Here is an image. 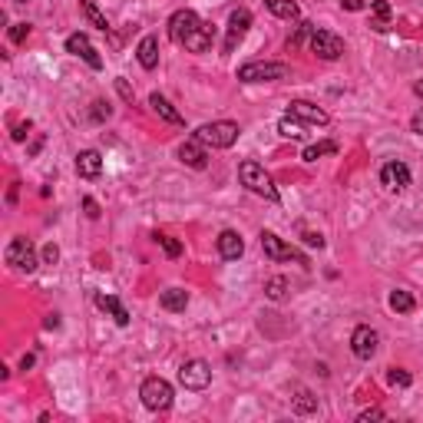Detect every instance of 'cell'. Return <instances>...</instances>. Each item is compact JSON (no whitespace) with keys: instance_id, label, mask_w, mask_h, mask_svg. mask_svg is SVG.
I'll return each instance as SVG.
<instances>
[{"instance_id":"cell-35","label":"cell","mask_w":423,"mask_h":423,"mask_svg":"<svg viewBox=\"0 0 423 423\" xmlns=\"http://www.w3.org/2000/svg\"><path fill=\"white\" fill-rule=\"evenodd\" d=\"M301 235H304V245H311V248H324V235H321V232H304V228H301Z\"/></svg>"},{"instance_id":"cell-32","label":"cell","mask_w":423,"mask_h":423,"mask_svg":"<svg viewBox=\"0 0 423 423\" xmlns=\"http://www.w3.org/2000/svg\"><path fill=\"white\" fill-rule=\"evenodd\" d=\"M110 103L106 100H96L93 103V110H89V116H93V123H103V119H110Z\"/></svg>"},{"instance_id":"cell-14","label":"cell","mask_w":423,"mask_h":423,"mask_svg":"<svg viewBox=\"0 0 423 423\" xmlns=\"http://www.w3.org/2000/svg\"><path fill=\"white\" fill-rule=\"evenodd\" d=\"M288 116H295V119H301V123H308V126H327L331 123V116H327L321 106H314V103H308V100H295L291 106H288Z\"/></svg>"},{"instance_id":"cell-11","label":"cell","mask_w":423,"mask_h":423,"mask_svg":"<svg viewBox=\"0 0 423 423\" xmlns=\"http://www.w3.org/2000/svg\"><path fill=\"white\" fill-rule=\"evenodd\" d=\"M66 50L73 53V57H80L89 70H103V57L96 53V47L89 43L87 34H70V37H66Z\"/></svg>"},{"instance_id":"cell-15","label":"cell","mask_w":423,"mask_h":423,"mask_svg":"<svg viewBox=\"0 0 423 423\" xmlns=\"http://www.w3.org/2000/svg\"><path fill=\"white\" fill-rule=\"evenodd\" d=\"M179 159L186 162L188 169H205V165H209V152H205V142H199L195 136L186 139V142L179 146Z\"/></svg>"},{"instance_id":"cell-39","label":"cell","mask_w":423,"mask_h":423,"mask_svg":"<svg viewBox=\"0 0 423 423\" xmlns=\"http://www.w3.org/2000/svg\"><path fill=\"white\" fill-rule=\"evenodd\" d=\"M83 209H87L89 218H100V205H96L93 199H83Z\"/></svg>"},{"instance_id":"cell-22","label":"cell","mask_w":423,"mask_h":423,"mask_svg":"<svg viewBox=\"0 0 423 423\" xmlns=\"http://www.w3.org/2000/svg\"><path fill=\"white\" fill-rule=\"evenodd\" d=\"M265 7L274 13V17H281V20H298L301 10L295 0H265Z\"/></svg>"},{"instance_id":"cell-40","label":"cell","mask_w":423,"mask_h":423,"mask_svg":"<svg viewBox=\"0 0 423 423\" xmlns=\"http://www.w3.org/2000/svg\"><path fill=\"white\" fill-rule=\"evenodd\" d=\"M410 129H413V133H417V136H423V110H420V112H417V116H413V119H410Z\"/></svg>"},{"instance_id":"cell-33","label":"cell","mask_w":423,"mask_h":423,"mask_svg":"<svg viewBox=\"0 0 423 423\" xmlns=\"http://www.w3.org/2000/svg\"><path fill=\"white\" fill-rule=\"evenodd\" d=\"M311 34H314V24H301V27H298V34H295V37L288 40V47H301V40H304V37H311Z\"/></svg>"},{"instance_id":"cell-28","label":"cell","mask_w":423,"mask_h":423,"mask_svg":"<svg viewBox=\"0 0 423 423\" xmlns=\"http://www.w3.org/2000/svg\"><path fill=\"white\" fill-rule=\"evenodd\" d=\"M278 133L285 139H301L304 136V126H301V119H295V116H285V119L278 123Z\"/></svg>"},{"instance_id":"cell-3","label":"cell","mask_w":423,"mask_h":423,"mask_svg":"<svg viewBox=\"0 0 423 423\" xmlns=\"http://www.w3.org/2000/svg\"><path fill=\"white\" fill-rule=\"evenodd\" d=\"M195 139L205 142V146H212V149H232V146L238 142V123H228V119L205 123V126H199Z\"/></svg>"},{"instance_id":"cell-8","label":"cell","mask_w":423,"mask_h":423,"mask_svg":"<svg viewBox=\"0 0 423 423\" xmlns=\"http://www.w3.org/2000/svg\"><path fill=\"white\" fill-rule=\"evenodd\" d=\"M262 248H265V255H268L272 262H298V265H304V268H308V258H304L298 248L285 245V242L274 235V232H262Z\"/></svg>"},{"instance_id":"cell-13","label":"cell","mask_w":423,"mask_h":423,"mask_svg":"<svg viewBox=\"0 0 423 423\" xmlns=\"http://www.w3.org/2000/svg\"><path fill=\"white\" fill-rule=\"evenodd\" d=\"M380 182H384L390 192H403V188L410 186V169H407L403 162L390 159V162H384V169H380Z\"/></svg>"},{"instance_id":"cell-7","label":"cell","mask_w":423,"mask_h":423,"mask_svg":"<svg viewBox=\"0 0 423 423\" xmlns=\"http://www.w3.org/2000/svg\"><path fill=\"white\" fill-rule=\"evenodd\" d=\"M179 384L186 387V390H205L212 384V367L199 357H192L179 367Z\"/></svg>"},{"instance_id":"cell-6","label":"cell","mask_w":423,"mask_h":423,"mask_svg":"<svg viewBox=\"0 0 423 423\" xmlns=\"http://www.w3.org/2000/svg\"><path fill=\"white\" fill-rule=\"evenodd\" d=\"M3 258H7V265L10 268H17V272H34L37 268V251H34V245H30V238H13L10 245H7V251H3Z\"/></svg>"},{"instance_id":"cell-41","label":"cell","mask_w":423,"mask_h":423,"mask_svg":"<svg viewBox=\"0 0 423 423\" xmlns=\"http://www.w3.org/2000/svg\"><path fill=\"white\" fill-rule=\"evenodd\" d=\"M344 3V10H364L367 7V0H341Z\"/></svg>"},{"instance_id":"cell-46","label":"cell","mask_w":423,"mask_h":423,"mask_svg":"<svg viewBox=\"0 0 423 423\" xmlns=\"http://www.w3.org/2000/svg\"><path fill=\"white\" fill-rule=\"evenodd\" d=\"M17 3H27V0H17Z\"/></svg>"},{"instance_id":"cell-20","label":"cell","mask_w":423,"mask_h":423,"mask_svg":"<svg viewBox=\"0 0 423 423\" xmlns=\"http://www.w3.org/2000/svg\"><path fill=\"white\" fill-rule=\"evenodd\" d=\"M149 106H152V112H156L159 119H165V123L186 126V119H182V116H179V112L172 110V103L165 100V96H159V93H152V96H149Z\"/></svg>"},{"instance_id":"cell-9","label":"cell","mask_w":423,"mask_h":423,"mask_svg":"<svg viewBox=\"0 0 423 423\" xmlns=\"http://www.w3.org/2000/svg\"><path fill=\"white\" fill-rule=\"evenodd\" d=\"M251 27V13L242 7V10H232V17H228V27H225V53H235L238 43L245 40V34H248Z\"/></svg>"},{"instance_id":"cell-38","label":"cell","mask_w":423,"mask_h":423,"mask_svg":"<svg viewBox=\"0 0 423 423\" xmlns=\"http://www.w3.org/2000/svg\"><path fill=\"white\" fill-rule=\"evenodd\" d=\"M371 420H384V410H377V407H373V410L361 413V423H371Z\"/></svg>"},{"instance_id":"cell-25","label":"cell","mask_w":423,"mask_h":423,"mask_svg":"<svg viewBox=\"0 0 423 423\" xmlns=\"http://www.w3.org/2000/svg\"><path fill=\"white\" fill-rule=\"evenodd\" d=\"M291 407H295V413H314L318 410V397H314L311 390H298L291 397Z\"/></svg>"},{"instance_id":"cell-30","label":"cell","mask_w":423,"mask_h":423,"mask_svg":"<svg viewBox=\"0 0 423 423\" xmlns=\"http://www.w3.org/2000/svg\"><path fill=\"white\" fill-rule=\"evenodd\" d=\"M156 242L162 245V251H165L169 258H179V255H182V245H179L172 235H156Z\"/></svg>"},{"instance_id":"cell-45","label":"cell","mask_w":423,"mask_h":423,"mask_svg":"<svg viewBox=\"0 0 423 423\" xmlns=\"http://www.w3.org/2000/svg\"><path fill=\"white\" fill-rule=\"evenodd\" d=\"M413 93H417V96L423 100V80H417V83H413Z\"/></svg>"},{"instance_id":"cell-36","label":"cell","mask_w":423,"mask_h":423,"mask_svg":"<svg viewBox=\"0 0 423 423\" xmlns=\"http://www.w3.org/2000/svg\"><path fill=\"white\" fill-rule=\"evenodd\" d=\"M43 262H47V265H57V262H60V248H57L53 242H50V245H43Z\"/></svg>"},{"instance_id":"cell-31","label":"cell","mask_w":423,"mask_h":423,"mask_svg":"<svg viewBox=\"0 0 423 423\" xmlns=\"http://www.w3.org/2000/svg\"><path fill=\"white\" fill-rule=\"evenodd\" d=\"M387 380H390L394 387H410L413 384V377L407 371H400V367H390V371H387Z\"/></svg>"},{"instance_id":"cell-42","label":"cell","mask_w":423,"mask_h":423,"mask_svg":"<svg viewBox=\"0 0 423 423\" xmlns=\"http://www.w3.org/2000/svg\"><path fill=\"white\" fill-rule=\"evenodd\" d=\"M27 129H30V123L17 126V133H13V139H17V142H24V139H27Z\"/></svg>"},{"instance_id":"cell-23","label":"cell","mask_w":423,"mask_h":423,"mask_svg":"<svg viewBox=\"0 0 423 423\" xmlns=\"http://www.w3.org/2000/svg\"><path fill=\"white\" fill-rule=\"evenodd\" d=\"M390 308L397 314H410L413 308H417V301H413L410 291H403V288H397V291H390Z\"/></svg>"},{"instance_id":"cell-1","label":"cell","mask_w":423,"mask_h":423,"mask_svg":"<svg viewBox=\"0 0 423 423\" xmlns=\"http://www.w3.org/2000/svg\"><path fill=\"white\" fill-rule=\"evenodd\" d=\"M169 37H172V43H179V47H186L192 53H209L215 30H212V24L199 20L195 10H175L169 17Z\"/></svg>"},{"instance_id":"cell-34","label":"cell","mask_w":423,"mask_h":423,"mask_svg":"<svg viewBox=\"0 0 423 423\" xmlns=\"http://www.w3.org/2000/svg\"><path fill=\"white\" fill-rule=\"evenodd\" d=\"M27 37H30V24H13L10 27V40H13V43H24Z\"/></svg>"},{"instance_id":"cell-29","label":"cell","mask_w":423,"mask_h":423,"mask_svg":"<svg viewBox=\"0 0 423 423\" xmlns=\"http://www.w3.org/2000/svg\"><path fill=\"white\" fill-rule=\"evenodd\" d=\"M265 295H268L272 301H285L288 298V281L285 278H272V281L265 285Z\"/></svg>"},{"instance_id":"cell-16","label":"cell","mask_w":423,"mask_h":423,"mask_svg":"<svg viewBox=\"0 0 423 423\" xmlns=\"http://www.w3.org/2000/svg\"><path fill=\"white\" fill-rule=\"evenodd\" d=\"M218 255H222L225 262H235V258H242V255H245V242H242V235H238V232H232V228H225L222 235H218Z\"/></svg>"},{"instance_id":"cell-17","label":"cell","mask_w":423,"mask_h":423,"mask_svg":"<svg viewBox=\"0 0 423 423\" xmlns=\"http://www.w3.org/2000/svg\"><path fill=\"white\" fill-rule=\"evenodd\" d=\"M76 172L80 179H96L103 172V156L96 149H83L76 156Z\"/></svg>"},{"instance_id":"cell-43","label":"cell","mask_w":423,"mask_h":423,"mask_svg":"<svg viewBox=\"0 0 423 423\" xmlns=\"http://www.w3.org/2000/svg\"><path fill=\"white\" fill-rule=\"evenodd\" d=\"M34 361H37L34 354H24V361H20V371H30V367H34Z\"/></svg>"},{"instance_id":"cell-26","label":"cell","mask_w":423,"mask_h":423,"mask_svg":"<svg viewBox=\"0 0 423 423\" xmlns=\"http://www.w3.org/2000/svg\"><path fill=\"white\" fill-rule=\"evenodd\" d=\"M80 7H83V13H87V20H89L93 27H96V30H103V34L110 30V24H106V17H103V10L96 7V3H93V0H80Z\"/></svg>"},{"instance_id":"cell-4","label":"cell","mask_w":423,"mask_h":423,"mask_svg":"<svg viewBox=\"0 0 423 423\" xmlns=\"http://www.w3.org/2000/svg\"><path fill=\"white\" fill-rule=\"evenodd\" d=\"M291 76V66L288 63H245L238 66V80L242 83H274V80H288Z\"/></svg>"},{"instance_id":"cell-12","label":"cell","mask_w":423,"mask_h":423,"mask_svg":"<svg viewBox=\"0 0 423 423\" xmlns=\"http://www.w3.org/2000/svg\"><path fill=\"white\" fill-rule=\"evenodd\" d=\"M377 344H380V337L373 327L361 324V327H354V334H350V350H354V357H361V361H371L373 354H377Z\"/></svg>"},{"instance_id":"cell-19","label":"cell","mask_w":423,"mask_h":423,"mask_svg":"<svg viewBox=\"0 0 423 423\" xmlns=\"http://www.w3.org/2000/svg\"><path fill=\"white\" fill-rule=\"evenodd\" d=\"M142 70H156L159 66V40L156 37H142L139 40V50H136Z\"/></svg>"},{"instance_id":"cell-21","label":"cell","mask_w":423,"mask_h":423,"mask_svg":"<svg viewBox=\"0 0 423 423\" xmlns=\"http://www.w3.org/2000/svg\"><path fill=\"white\" fill-rule=\"evenodd\" d=\"M159 304L165 308V311H186L188 291H182V288H169V291H162L159 295Z\"/></svg>"},{"instance_id":"cell-18","label":"cell","mask_w":423,"mask_h":423,"mask_svg":"<svg viewBox=\"0 0 423 423\" xmlns=\"http://www.w3.org/2000/svg\"><path fill=\"white\" fill-rule=\"evenodd\" d=\"M96 308L100 311H106V314H112V321L119 324V327H126L129 324V311H126L123 304H119V298H112V295H96Z\"/></svg>"},{"instance_id":"cell-10","label":"cell","mask_w":423,"mask_h":423,"mask_svg":"<svg viewBox=\"0 0 423 423\" xmlns=\"http://www.w3.org/2000/svg\"><path fill=\"white\" fill-rule=\"evenodd\" d=\"M311 53H318L321 60H337V57H344V40L337 37V34H331V30H318L314 27Z\"/></svg>"},{"instance_id":"cell-27","label":"cell","mask_w":423,"mask_h":423,"mask_svg":"<svg viewBox=\"0 0 423 423\" xmlns=\"http://www.w3.org/2000/svg\"><path fill=\"white\" fill-rule=\"evenodd\" d=\"M371 10H373V17H377L371 27L377 30V34H384V30H387V20H390V3H387V0H373Z\"/></svg>"},{"instance_id":"cell-5","label":"cell","mask_w":423,"mask_h":423,"mask_svg":"<svg viewBox=\"0 0 423 423\" xmlns=\"http://www.w3.org/2000/svg\"><path fill=\"white\" fill-rule=\"evenodd\" d=\"M139 397H142V403L156 413L169 410V407H172V384L162 380V377H149V380H142V387H139Z\"/></svg>"},{"instance_id":"cell-24","label":"cell","mask_w":423,"mask_h":423,"mask_svg":"<svg viewBox=\"0 0 423 423\" xmlns=\"http://www.w3.org/2000/svg\"><path fill=\"white\" fill-rule=\"evenodd\" d=\"M334 152H337V142L327 139V142H314V146H308V149L301 152V159H304V162H318L321 156H334Z\"/></svg>"},{"instance_id":"cell-37","label":"cell","mask_w":423,"mask_h":423,"mask_svg":"<svg viewBox=\"0 0 423 423\" xmlns=\"http://www.w3.org/2000/svg\"><path fill=\"white\" fill-rule=\"evenodd\" d=\"M116 89H119V96H123L126 103H133V87H129V83H126L123 76H119V80H116Z\"/></svg>"},{"instance_id":"cell-2","label":"cell","mask_w":423,"mask_h":423,"mask_svg":"<svg viewBox=\"0 0 423 423\" xmlns=\"http://www.w3.org/2000/svg\"><path fill=\"white\" fill-rule=\"evenodd\" d=\"M238 179H242V186L248 188V192H255V195H262V199L268 202H278V188H274L272 175L265 172V165H258V162H242L238 165Z\"/></svg>"},{"instance_id":"cell-44","label":"cell","mask_w":423,"mask_h":423,"mask_svg":"<svg viewBox=\"0 0 423 423\" xmlns=\"http://www.w3.org/2000/svg\"><path fill=\"white\" fill-rule=\"evenodd\" d=\"M53 327H60V318H57V314H50V318H47V331H53Z\"/></svg>"}]
</instances>
